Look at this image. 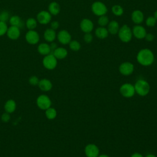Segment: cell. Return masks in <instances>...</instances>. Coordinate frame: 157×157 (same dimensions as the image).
<instances>
[{"label":"cell","instance_id":"8fae6325","mask_svg":"<svg viewBox=\"0 0 157 157\" xmlns=\"http://www.w3.org/2000/svg\"><path fill=\"white\" fill-rule=\"evenodd\" d=\"M25 39L26 42L31 44L34 45L39 41V35L37 31L34 30H29L25 35Z\"/></svg>","mask_w":157,"mask_h":157},{"label":"cell","instance_id":"ab89813d","mask_svg":"<svg viewBox=\"0 0 157 157\" xmlns=\"http://www.w3.org/2000/svg\"><path fill=\"white\" fill-rule=\"evenodd\" d=\"M131 157H144L140 153H133Z\"/></svg>","mask_w":157,"mask_h":157},{"label":"cell","instance_id":"5b68a950","mask_svg":"<svg viewBox=\"0 0 157 157\" xmlns=\"http://www.w3.org/2000/svg\"><path fill=\"white\" fill-rule=\"evenodd\" d=\"M42 64L46 69L52 70L56 67L57 59L52 53H50L44 56L42 59Z\"/></svg>","mask_w":157,"mask_h":157},{"label":"cell","instance_id":"ffe728a7","mask_svg":"<svg viewBox=\"0 0 157 157\" xmlns=\"http://www.w3.org/2000/svg\"><path fill=\"white\" fill-rule=\"evenodd\" d=\"M39 88L43 91H48L52 88V83L50 80L43 78L39 80L38 83Z\"/></svg>","mask_w":157,"mask_h":157},{"label":"cell","instance_id":"60d3db41","mask_svg":"<svg viewBox=\"0 0 157 157\" xmlns=\"http://www.w3.org/2000/svg\"><path fill=\"white\" fill-rule=\"evenodd\" d=\"M145 157H156V156L153 154H148Z\"/></svg>","mask_w":157,"mask_h":157},{"label":"cell","instance_id":"d6a6232c","mask_svg":"<svg viewBox=\"0 0 157 157\" xmlns=\"http://www.w3.org/2000/svg\"><path fill=\"white\" fill-rule=\"evenodd\" d=\"M7 28L8 27L6 25V23L0 21V36H2L6 34Z\"/></svg>","mask_w":157,"mask_h":157},{"label":"cell","instance_id":"8992f818","mask_svg":"<svg viewBox=\"0 0 157 157\" xmlns=\"http://www.w3.org/2000/svg\"><path fill=\"white\" fill-rule=\"evenodd\" d=\"M135 92L134 86L131 83H124L120 88V93L124 98L132 97Z\"/></svg>","mask_w":157,"mask_h":157},{"label":"cell","instance_id":"30bf717a","mask_svg":"<svg viewBox=\"0 0 157 157\" xmlns=\"http://www.w3.org/2000/svg\"><path fill=\"white\" fill-rule=\"evenodd\" d=\"M134 65L132 63L130 62H124L121 63L119 66V71L120 72L125 76H128L131 75L134 71Z\"/></svg>","mask_w":157,"mask_h":157},{"label":"cell","instance_id":"3957f363","mask_svg":"<svg viewBox=\"0 0 157 157\" xmlns=\"http://www.w3.org/2000/svg\"><path fill=\"white\" fill-rule=\"evenodd\" d=\"M134 86L135 88V91L141 96H146L147 94H148L150 91V85L148 83L145 81V80L140 79L138 80Z\"/></svg>","mask_w":157,"mask_h":157},{"label":"cell","instance_id":"83f0119b","mask_svg":"<svg viewBox=\"0 0 157 157\" xmlns=\"http://www.w3.org/2000/svg\"><path fill=\"white\" fill-rule=\"evenodd\" d=\"M57 115L56 110L52 107H49L45 110V116L48 120H53L56 118Z\"/></svg>","mask_w":157,"mask_h":157},{"label":"cell","instance_id":"836d02e7","mask_svg":"<svg viewBox=\"0 0 157 157\" xmlns=\"http://www.w3.org/2000/svg\"><path fill=\"white\" fill-rule=\"evenodd\" d=\"M93 40V36L91 34V33H85L83 36V40L86 43H91Z\"/></svg>","mask_w":157,"mask_h":157},{"label":"cell","instance_id":"9c48e42d","mask_svg":"<svg viewBox=\"0 0 157 157\" xmlns=\"http://www.w3.org/2000/svg\"><path fill=\"white\" fill-rule=\"evenodd\" d=\"M37 21L41 25H47L52 20V15L48 11L42 10L37 15Z\"/></svg>","mask_w":157,"mask_h":157},{"label":"cell","instance_id":"e0dca14e","mask_svg":"<svg viewBox=\"0 0 157 157\" xmlns=\"http://www.w3.org/2000/svg\"><path fill=\"white\" fill-rule=\"evenodd\" d=\"M44 39L48 42H53L56 37V33L52 28H47L44 33Z\"/></svg>","mask_w":157,"mask_h":157},{"label":"cell","instance_id":"1f68e13d","mask_svg":"<svg viewBox=\"0 0 157 157\" xmlns=\"http://www.w3.org/2000/svg\"><path fill=\"white\" fill-rule=\"evenodd\" d=\"M9 13L6 10H3L0 12V21H2L6 23L8 20H9Z\"/></svg>","mask_w":157,"mask_h":157},{"label":"cell","instance_id":"b9f144b4","mask_svg":"<svg viewBox=\"0 0 157 157\" xmlns=\"http://www.w3.org/2000/svg\"><path fill=\"white\" fill-rule=\"evenodd\" d=\"M98 157H109L108 155H105V154H102V155H99Z\"/></svg>","mask_w":157,"mask_h":157},{"label":"cell","instance_id":"f1b7e54d","mask_svg":"<svg viewBox=\"0 0 157 157\" xmlns=\"http://www.w3.org/2000/svg\"><path fill=\"white\" fill-rule=\"evenodd\" d=\"M69 47L71 50L74 52H77L80 50L81 48V44L78 41L76 40H71L69 43Z\"/></svg>","mask_w":157,"mask_h":157},{"label":"cell","instance_id":"484cf974","mask_svg":"<svg viewBox=\"0 0 157 157\" xmlns=\"http://www.w3.org/2000/svg\"><path fill=\"white\" fill-rule=\"evenodd\" d=\"M111 10H112V13L117 17L121 16L124 13L123 8L120 5H118V4L113 5L112 7Z\"/></svg>","mask_w":157,"mask_h":157},{"label":"cell","instance_id":"5bb4252c","mask_svg":"<svg viewBox=\"0 0 157 157\" xmlns=\"http://www.w3.org/2000/svg\"><path fill=\"white\" fill-rule=\"evenodd\" d=\"M99 153V148L94 144H88L85 148V154L86 157H98Z\"/></svg>","mask_w":157,"mask_h":157},{"label":"cell","instance_id":"44dd1931","mask_svg":"<svg viewBox=\"0 0 157 157\" xmlns=\"http://www.w3.org/2000/svg\"><path fill=\"white\" fill-rule=\"evenodd\" d=\"M95 35L99 39H104L109 36V31L105 27L99 26L95 30Z\"/></svg>","mask_w":157,"mask_h":157},{"label":"cell","instance_id":"4dcf8cb0","mask_svg":"<svg viewBox=\"0 0 157 157\" xmlns=\"http://www.w3.org/2000/svg\"><path fill=\"white\" fill-rule=\"evenodd\" d=\"M156 20L154 16H150L145 20V24L148 27H153L156 23Z\"/></svg>","mask_w":157,"mask_h":157},{"label":"cell","instance_id":"d6986e66","mask_svg":"<svg viewBox=\"0 0 157 157\" xmlns=\"http://www.w3.org/2000/svg\"><path fill=\"white\" fill-rule=\"evenodd\" d=\"M52 54L57 59H63L67 55V50L64 47H57L53 52Z\"/></svg>","mask_w":157,"mask_h":157},{"label":"cell","instance_id":"8d00e7d4","mask_svg":"<svg viewBox=\"0 0 157 157\" xmlns=\"http://www.w3.org/2000/svg\"><path fill=\"white\" fill-rule=\"evenodd\" d=\"M59 26V23L58 21H53L51 23H50V28H52L53 30H56L57 29Z\"/></svg>","mask_w":157,"mask_h":157},{"label":"cell","instance_id":"4316f807","mask_svg":"<svg viewBox=\"0 0 157 157\" xmlns=\"http://www.w3.org/2000/svg\"><path fill=\"white\" fill-rule=\"evenodd\" d=\"M37 25V21L34 18H29L26 21V26L29 30H34Z\"/></svg>","mask_w":157,"mask_h":157},{"label":"cell","instance_id":"f546056e","mask_svg":"<svg viewBox=\"0 0 157 157\" xmlns=\"http://www.w3.org/2000/svg\"><path fill=\"white\" fill-rule=\"evenodd\" d=\"M109 23V19L105 15L99 17L98 23L99 25V26L105 27L106 26H107Z\"/></svg>","mask_w":157,"mask_h":157},{"label":"cell","instance_id":"ac0fdd59","mask_svg":"<svg viewBox=\"0 0 157 157\" xmlns=\"http://www.w3.org/2000/svg\"><path fill=\"white\" fill-rule=\"evenodd\" d=\"M120 25L118 21L115 20H112L109 21V23L107 25V30L109 31V33L112 35L117 34L118 32V30L120 29Z\"/></svg>","mask_w":157,"mask_h":157},{"label":"cell","instance_id":"e575fe53","mask_svg":"<svg viewBox=\"0 0 157 157\" xmlns=\"http://www.w3.org/2000/svg\"><path fill=\"white\" fill-rule=\"evenodd\" d=\"M39 82V78L36 77V76H31L29 78V83L33 86H36L37 85H38Z\"/></svg>","mask_w":157,"mask_h":157},{"label":"cell","instance_id":"f35d334b","mask_svg":"<svg viewBox=\"0 0 157 157\" xmlns=\"http://www.w3.org/2000/svg\"><path fill=\"white\" fill-rule=\"evenodd\" d=\"M50 48H51V51L53 52L58 47H57V45L56 43L52 42H51V44L50 45Z\"/></svg>","mask_w":157,"mask_h":157},{"label":"cell","instance_id":"74e56055","mask_svg":"<svg viewBox=\"0 0 157 157\" xmlns=\"http://www.w3.org/2000/svg\"><path fill=\"white\" fill-rule=\"evenodd\" d=\"M9 119H10V116H9L8 113L6 112V113H4L2 114V120L3 121L7 122V121H8L9 120Z\"/></svg>","mask_w":157,"mask_h":157},{"label":"cell","instance_id":"7c38bea8","mask_svg":"<svg viewBox=\"0 0 157 157\" xmlns=\"http://www.w3.org/2000/svg\"><path fill=\"white\" fill-rule=\"evenodd\" d=\"M132 36L137 39H144L147 34L145 28L140 25H135L132 29Z\"/></svg>","mask_w":157,"mask_h":157},{"label":"cell","instance_id":"7bdbcfd3","mask_svg":"<svg viewBox=\"0 0 157 157\" xmlns=\"http://www.w3.org/2000/svg\"><path fill=\"white\" fill-rule=\"evenodd\" d=\"M154 17L156 18V21H157V10L155 12V13H154Z\"/></svg>","mask_w":157,"mask_h":157},{"label":"cell","instance_id":"277c9868","mask_svg":"<svg viewBox=\"0 0 157 157\" xmlns=\"http://www.w3.org/2000/svg\"><path fill=\"white\" fill-rule=\"evenodd\" d=\"M92 12L96 16L100 17L107 13L108 9L105 4L101 1H95L91 6Z\"/></svg>","mask_w":157,"mask_h":157},{"label":"cell","instance_id":"6da1fadb","mask_svg":"<svg viewBox=\"0 0 157 157\" xmlns=\"http://www.w3.org/2000/svg\"><path fill=\"white\" fill-rule=\"evenodd\" d=\"M137 62L144 66H148L153 64L155 56L153 52L149 48H142L137 54Z\"/></svg>","mask_w":157,"mask_h":157},{"label":"cell","instance_id":"d4e9b609","mask_svg":"<svg viewBox=\"0 0 157 157\" xmlns=\"http://www.w3.org/2000/svg\"><path fill=\"white\" fill-rule=\"evenodd\" d=\"M4 109L8 113L13 112L16 109V102L13 99H9L4 105Z\"/></svg>","mask_w":157,"mask_h":157},{"label":"cell","instance_id":"52a82bcc","mask_svg":"<svg viewBox=\"0 0 157 157\" xmlns=\"http://www.w3.org/2000/svg\"><path fill=\"white\" fill-rule=\"evenodd\" d=\"M36 103L39 108L44 110L50 107L52 104L50 99L45 94H42L38 96L36 100Z\"/></svg>","mask_w":157,"mask_h":157},{"label":"cell","instance_id":"4fadbf2b","mask_svg":"<svg viewBox=\"0 0 157 157\" xmlns=\"http://www.w3.org/2000/svg\"><path fill=\"white\" fill-rule=\"evenodd\" d=\"M80 28L84 33H91L94 29V24L89 18H83L80 23Z\"/></svg>","mask_w":157,"mask_h":157},{"label":"cell","instance_id":"9a60e30c","mask_svg":"<svg viewBox=\"0 0 157 157\" xmlns=\"http://www.w3.org/2000/svg\"><path fill=\"white\" fill-rule=\"evenodd\" d=\"M131 18L134 24L140 25L144 20V15L141 10L136 9L131 13Z\"/></svg>","mask_w":157,"mask_h":157},{"label":"cell","instance_id":"603a6c76","mask_svg":"<svg viewBox=\"0 0 157 157\" xmlns=\"http://www.w3.org/2000/svg\"><path fill=\"white\" fill-rule=\"evenodd\" d=\"M48 10L52 15H57L60 12V6L56 2H52L48 5Z\"/></svg>","mask_w":157,"mask_h":157},{"label":"cell","instance_id":"7402d4cb","mask_svg":"<svg viewBox=\"0 0 157 157\" xmlns=\"http://www.w3.org/2000/svg\"><path fill=\"white\" fill-rule=\"evenodd\" d=\"M37 52L42 55L46 56L51 53V48L50 45L47 43H41L37 46Z\"/></svg>","mask_w":157,"mask_h":157},{"label":"cell","instance_id":"7a4b0ae2","mask_svg":"<svg viewBox=\"0 0 157 157\" xmlns=\"http://www.w3.org/2000/svg\"><path fill=\"white\" fill-rule=\"evenodd\" d=\"M119 39L124 43H128L130 42L132 37V29L127 25H123L121 26L117 33Z\"/></svg>","mask_w":157,"mask_h":157},{"label":"cell","instance_id":"ba28073f","mask_svg":"<svg viewBox=\"0 0 157 157\" xmlns=\"http://www.w3.org/2000/svg\"><path fill=\"white\" fill-rule=\"evenodd\" d=\"M56 37L58 42L63 45L69 44L72 38L71 34L65 29L59 31L56 34Z\"/></svg>","mask_w":157,"mask_h":157},{"label":"cell","instance_id":"2e32d148","mask_svg":"<svg viewBox=\"0 0 157 157\" xmlns=\"http://www.w3.org/2000/svg\"><path fill=\"white\" fill-rule=\"evenodd\" d=\"M6 34L10 39L17 40L20 36V28L16 26H10L7 28Z\"/></svg>","mask_w":157,"mask_h":157},{"label":"cell","instance_id":"cb8c5ba5","mask_svg":"<svg viewBox=\"0 0 157 157\" xmlns=\"http://www.w3.org/2000/svg\"><path fill=\"white\" fill-rule=\"evenodd\" d=\"M9 23L11 26H16L20 29L23 26V23L21 18L17 15H13L9 18Z\"/></svg>","mask_w":157,"mask_h":157},{"label":"cell","instance_id":"d590c367","mask_svg":"<svg viewBox=\"0 0 157 157\" xmlns=\"http://www.w3.org/2000/svg\"><path fill=\"white\" fill-rule=\"evenodd\" d=\"M154 38H155V36L152 33H147L144 39L148 42H151L154 40Z\"/></svg>","mask_w":157,"mask_h":157}]
</instances>
